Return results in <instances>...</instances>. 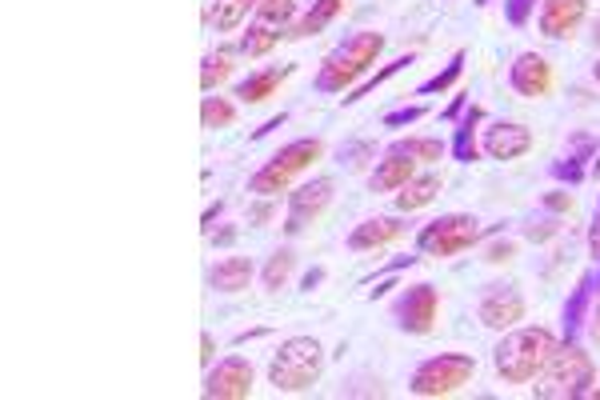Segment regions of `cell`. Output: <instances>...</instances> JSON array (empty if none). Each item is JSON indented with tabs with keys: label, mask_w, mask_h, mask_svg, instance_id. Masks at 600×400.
<instances>
[{
	"label": "cell",
	"mask_w": 600,
	"mask_h": 400,
	"mask_svg": "<svg viewBox=\"0 0 600 400\" xmlns=\"http://www.w3.org/2000/svg\"><path fill=\"white\" fill-rule=\"evenodd\" d=\"M557 333L545 325H516L508 333H501L493 348V369L505 385H533L540 377V369L548 365V357L557 352Z\"/></svg>",
	"instance_id": "cell-1"
},
{
	"label": "cell",
	"mask_w": 600,
	"mask_h": 400,
	"mask_svg": "<svg viewBox=\"0 0 600 400\" xmlns=\"http://www.w3.org/2000/svg\"><path fill=\"white\" fill-rule=\"evenodd\" d=\"M385 53V36L372 29H360L352 32L340 49H333V53L320 61V73H316V93H345V88H357L360 76L369 73L372 64H377V56Z\"/></svg>",
	"instance_id": "cell-2"
},
{
	"label": "cell",
	"mask_w": 600,
	"mask_h": 400,
	"mask_svg": "<svg viewBox=\"0 0 600 400\" xmlns=\"http://www.w3.org/2000/svg\"><path fill=\"white\" fill-rule=\"evenodd\" d=\"M597 380V365L577 340H565L557 345V352L548 357V365L540 369L537 385H533V397L540 400H580L585 389Z\"/></svg>",
	"instance_id": "cell-3"
},
{
	"label": "cell",
	"mask_w": 600,
	"mask_h": 400,
	"mask_svg": "<svg viewBox=\"0 0 600 400\" xmlns=\"http://www.w3.org/2000/svg\"><path fill=\"white\" fill-rule=\"evenodd\" d=\"M316 160H325V140L320 137L288 140L281 152H273V157L249 177V192H253V197H281V192L293 189L301 172L313 169Z\"/></svg>",
	"instance_id": "cell-4"
},
{
	"label": "cell",
	"mask_w": 600,
	"mask_h": 400,
	"mask_svg": "<svg viewBox=\"0 0 600 400\" xmlns=\"http://www.w3.org/2000/svg\"><path fill=\"white\" fill-rule=\"evenodd\" d=\"M325 372V348L316 337H288L269 360V385L285 397L308 392Z\"/></svg>",
	"instance_id": "cell-5"
},
{
	"label": "cell",
	"mask_w": 600,
	"mask_h": 400,
	"mask_svg": "<svg viewBox=\"0 0 600 400\" xmlns=\"http://www.w3.org/2000/svg\"><path fill=\"white\" fill-rule=\"evenodd\" d=\"M476 377V360L469 352H436V357L421 360L409 377V392L424 400H441L461 392L469 380Z\"/></svg>",
	"instance_id": "cell-6"
},
{
	"label": "cell",
	"mask_w": 600,
	"mask_h": 400,
	"mask_svg": "<svg viewBox=\"0 0 600 400\" xmlns=\"http://www.w3.org/2000/svg\"><path fill=\"white\" fill-rule=\"evenodd\" d=\"M481 236H485V224L476 221L473 212H444V217H436L417 232V253L449 261L456 253H469Z\"/></svg>",
	"instance_id": "cell-7"
},
{
	"label": "cell",
	"mask_w": 600,
	"mask_h": 400,
	"mask_svg": "<svg viewBox=\"0 0 600 400\" xmlns=\"http://www.w3.org/2000/svg\"><path fill=\"white\" fill-rule=\"evenodd\" d=\"M333 192H337L333 177H313V180H305V185L288 189V217H285V224H281L285 236H301L308 224L320 221L325 209L333 204Z\"/></svg>",
	"instance_id": "cell-8"
},
{
	"label": "cell",
	"mask_w": 600,
	"mask_h": 400,
	"mask_svg": "<svg viewBox=\"0 0 600 400\" xmlns=\"http://www.w3.org/2000/svg\"><path fill=\"white\" fill-rule=\"evenodd\" d=\"M436 316H441V293L432 285H412L392 301V320H397L400 333L409 337H429L436 328Z\"/></svg>",
	"instance_id": "cell-9"
},
{
	"label": "cell",
	"mask_w": 600,
	"mask_h": 400,
	"mask_svg": "<svg viewBox=\"0 0 600 400\" xmlns=\"http://www.w3.org/2000/svg\"><path fill=\"white\" fill-rule=\"evenodd\" d=\"M253 365L244 357H224L204 369V397L209 400H249L253 397Z\"/></svg>",
	"instance_id": "cell-10"
},
{
	"label": "cell",
	"mask_w": 600,
	"mask_h": 400,
	"mask_svg": "<svg viewBox=\"0 0 600 400\" xmlns=\"http://www.w3.org/2000/svg\"><path fill=\"white\" fill-rule=\"evenodd\" d=\"M508 85L525 101H545L557 88V73H552V64L545 56L528 49V53H516L513 64H508Z\"/></svg>",
	"instance_id": "cell-11"
},
{
	"label": "cell",
	"mask_w": 600,
	"mask_h": 400,
	"mask_svg": "<svg viewBox=\"0 0 600 400\" xmlns=\"http://www.w3.org/2000/svg\"><path fill=\"white\" fill-rule=\"evenodd\" d=\"M481 325L493 328V333H508L525 320V296L516 293L513 285H488L481 293V305H476Z\"/></svg>",
	"instance_id": "cell-12"
},
{
	"label": "cell",
	"mask_w": 600,
	"mask_h": 400,
	"mask_svg": "<svg viewBox=\"0 0 600 400\" xmlns=\"http://www.w3.org/2000/svg\"><path fill=\"white\" fill-rule=\"evenodd\" d=\"M481 148H485L488 160H520L533 148V128L520 125V120H493L488 128H481Z\"/></svg>",
	"instance_id": "cell-13"
},
{
	"label": "cell",
	"mask_w": 600,
	"mask_h": 400,
	"mask_svg": "<svg viewBox=\"0 0 600 400\" xmlns=\"http://www.w3.org/2000/svg\"><path fill=\"white\" fill-rule=\"evenodd\" d=\"M589 21V0H540V32L548 41H572Z\"/></svg>",
	"instance_id": "cell-14"
},
{
	"label": "cell",
	"mask_w": 600,
	"mask_h": 400,
	"mask_svg": "<svg viewBox=\"0 0 600 400\" xmlns=\"http://www.w3.org/2000/svg\"><path fill=\"white\" fill-rule=\"evenodd\" d=\"M404 232H409V224L400 221V212L397 217H365L357 229L348 232V249L352 253H380V249L397 244Z\"/></svg>",
	"instance_id": "cell-15"
},
{
	"label": "cell",
	"mask_w": 600,
	"mask_h": 400,
	"mask_svg": "<svg viewBox=\"0 0 600 400\" xmlns=\"http://www.w3.org/2000/svg\"><path fill=\"white\" fill-rule=\"evenodd\" d=\"M417 172H421L417 160L404 157V152H397V148H385V157H380L369 172V189L372 192H397V189H404Z\"/></svg>",
	"instance_id": "cell-16"
},
{
	"label": "cell",
	"mask_w": 600,
	"mask_h": 400,
	"mask_svg": "<svg viewBox=\"0 0 600 400\" xmlns=\"http://www.w3.org/2000/svg\"><path fill=\"white\" fill-rule=\"evenodd\" d=\"M481 125H485V105L464 108V116L456 120L453 145H449L453 160H461V165H476V160L485 157V148H481Z\"/></svg>",
	"instance_id": "cell-17"
},
{
	"label": "cell",
	"mask_w": 600,
	"mask_h": 400,
	"mask_svg": "<svg viewBox=\"0 0 600 400\" xmlns=\"http://www.w3.org/2000/svg\"><path fill=\"white\" fill-rule=\"evenodd\" d=\"M441 192H444V177H441V172L424 169V172H417V177H412L404 189L392 192V204H397L400 217H409V212L429 209V204L441 197Z\"/></svg>",
	"instance_id": "cell-18"
},
{
	"label": "cell",
	"mask_w": 600,
	"mask_h": 400,
	"mask_svg": "<svg viewBox=\"0 0 600 400\" xmlns=\"http://www.w3.org/2000/svg\"><path fill=\"white\" fill-rule=\"evenodd\" d=\"M253 276H256V264L249 261V256H221V261L209 269V288L221 296H236L253 285Z\"/></svg>",
	"instance_id": "cell-19"
},
{
	"label": "cell",
	"mask_w": 600,
	"mask_h": 400,
	"mask_svg": "<svg viewBox=\"0 0 600 400\" xmlns=\"http://www.w3.org/2000/svg\"><path fill=\"white\" fill-rule=\"evenodd\" d=\"M288 76H293V64H285V69H261V73L244 76L241 85L232 88V96H236L241 105H264V101H269L276 88L285 85Z\"/></svg>",
	"instance_id": "cell-20"
},
{
	"label": "cell",
	"mask_w": 600,
	"mask_h": 400,
	"mask_svg": "<svg viewBox=\"0 0 600 400\" xmlns=\"http://www.w3.org/2000/svg\"><path fill=\"white\" fill-rule=\"evenodd\" d=\"M597 140L589 137V133H577V137H572V145H569V152H565V157L560 160H552V177L557 180H569V185H580V180L589 177V165H585V160L589 157H597Z\"/></svg>",
	"instance_id": "cell-21"
},
{
	"label": "cell",
	"mask_w": 600,
	"mask_h": 400,
	"mask_svg": "<svg viewBox=\"0 0 600 400\" xmlns=\"http://www.w3.org/2000/svg\"><path fill=\"white\" fill-rule=\"evenodd\" d=\"M345 9H348V0H313V9L301 12V17L293 21V29H288V41H308V36H320V32L337 21Z\"/></svg>",
	"instance_id": "cell-22"
},
{
	"label": "cell",
	"mask_w": 600,
	"mask_h": 400,
	"mask_svg": "<svg viewBox=\"0 0 600 400\" xmlns=\"http://www.w3.org/2000/svg\"><path fill=\"white\" fill-rule=\"evenodd\" d=\"M288 36V29H276V24H269V21H249V29H244V36L236 41V53L241 56H249V61H256V56H269L276 49V44L285 41Z\"/></svg>",
	"instance_id": "cell-23"
},
{
	"label": "cell",
	"mask_w": 600,
	"mask_h": 400,
	"mask_svg": "<svg viewBox=\"0 0 600 400\" xmlns=\"http://www.w3.org/2000/svg\"><path fill=\"white\" fill-rule=\"evenodd\" d=\"M592 293H597V285H592V276L585 273L577 281V288L569 293V305H565V340H577V333L585 328V320H589Z\"/></svg>",
	"instance_id": "cell-24"
},
{
	"label": "cell",
	"mask_w": 600,
	"mask_h": 400,
	"mask_svg": "<svg viewBox=\"0 0 600 400\" xmlns=\"http://www.w3.org/2000/svg\"><path fill=\"white\" fill-rule=\"evenodd\" d=\"M389 148H397V152L412 157L421 169H432V165H436V160H444V152H449V145H444L441 137H397Z\"/></svg>",
	"instance_id": "cell-25"
},
{
	"label": "cell",
	"mask_w": 600,
	"mask_h": 400,
	"mask_svg": "<svg viewBox=\"0 0 600 400\" xmlns=\"http://www.w3.org/2000/svg\"><path fill=\"white\" fill-rule=\"evenodd\" d=\"M249 12H256V0H212L209 24L217 32H236L249 21Z\"/></svg>",
	"instance_id": "cell-26"
},
{
	"label": "cell",
	"mask_w": 600,
	"mask_h": 400,
	"mask_svg": "<svg viewBox=\"0 0 600 400\" xmlns=\"http://www.w3.org/2000/svg\"><path fill=\"white\" fill-rule=\"evenodd\" d=\"M296 273V249H276L273 256H269V264L261 269V285L264 293H281V288L288 285V276Z\"/></svg>",
	"instance_id": "cell-27"
},
{
	"label": "cell",
	"mask_w": 600,
	"mask_h": 400,
	"mask_svg": "<svg viewBox=\"0 0 600 400\" xmlns=\"http://www.w3.org/2000/svg\"><path fill=\"white\" fill-rule=\"evenodd\" d=\"M229 76H232V49H217V53L204 56V64H200V88L204 93H217Z\"/></svg>",
	"instance_id": "cell-28"
},
{
	"label": "cell",
	"mask_w": 600,
	"mask_h": 400,
	"mask_svg": "<svg viewBox=\"0 0 600 400\" xmlns=\"http://www.w3.org/2000/svg\"><path fill=\"white\" fill-rule=\"evenodd\" d=\"M409 64H412V53H409V56H397V61H389L385 69H377L372 76H365V81H360V85L352 88L348 96H340V101H345V105H357V101H365L369 93H377V88L385 85V81H392V76H397L400 69H409Z\"/></svg>",
	"instance_id": "cell-29"
},
{
	"label": "cell",
	"mask_w": 600,
	"mask_h": 400,
	"mask_svg": "<svg viewBox=\"0 0 600 400\" xmlns=\"http://www.w3.org/2000/svg\"><path fill=\"white\" fill-rule=\"evenodd\" d=\"M464 76V49H456L453 56H449V64H444L441 73L429 76L421 88H417V96H436V93H449V88H456V81Z\"/></svg>",
	"instance_id": "cell-30"
},
{
	"label": "cell",
	"mask_w": 600,
	"mask_h": 400,
	"mask_svg": "<svg viewBox=\"0 0 600 400\" xmlns=\"http://www.w3.org/2000/svg\"><path fill=\"white\" fill-rule=\"evenodd\" d=\"M236 120V105H232L229 96H204L200 101V125L204 128H229Z\"/></svg>",
	"instance_id": "cell-31"
},
{
	"label": "cell",
	"mask_w": 600,
	"mask_h": 400,
	"mask_svg": "<svg viewBox=\"0 0 600 400\" xmlns=\"http://www.w3.org/2000/svg\"><path fill=\"white\" fill-rule=\"evenodd\" d=\"M253 17H256V21L276 24V29H293V21H296V0H261Z\"/></svg>",
	"instance_id": "cell-32"
},
{
	"label": "cell",
	"mask_w": 600,
	"mask_h": 400,
	"mask_svg": "<svg viewBox=\"0 0 600 400\" xmlns=\"http://www.w3.org/2000/svg\"><path fill=\"white\" fill-rule=\"evenodd\" d=\"M516 253H520V244L508 241V236H496V241L485 244V261L488 264H508V261H516Z\"/></svg>",
	"instance_id": "cell-33"
},
{
	"label": "cell",
	"mask_w": 600,
	"mask_h": 400,
	"mask_svg": "<svg viewBox=\"0 0 600 400\" xmlns=\"http://www.w3.org/2000/svg\"><path fill=\"white\" fill-rule=\"evenodd\" d=\"M424 116H429V105H404V108H392V113L385 116V128L417 125V120H424Z\"/></svg>",
	"instance_id": "cell-34"
},
{
	"label": "cell",
	"mask_w": 600,
	"mask_h": 400,
	"mask_svg": "<svg viewBox=\"0 0 600 400\" xmlns=\"http://www.w3.org/2000/svg\"><path fill=\"white\" fill-rule=\"evenodd\" d=\"M533 12H537V0H505V21L513 29H525L533 21Z\"/></svg>",
	"instance_id": "cell-35"
},
{
	"label": "cell",
	"mask_w": 600,
	"mask_h": 400,
	"mask_svg": "<svg viewBox=\"0 0 600 400\" xmlns=\"http://www.w3.org/2000/svg\"><path fill=\"white\" fill-rule=\"evenodd\" d=\"M560 232V217H545V221H533V224H525V241H533V244H545V241H552Z\"/></svg>",
	"instance_id": "cell-36"
},
{
	"label": "cell",
	"mask_w": 600,
	"mask_h": 400,
	"mask_svg": "<svg viewBox=\"0 0 600 400\" xmlns=\"http://www.w3.org/2000/svg\"><path fill=\"white\" fill-rule=\"evenodd\" d=\"M540 204H545L552 217H565V212H572V204H577V200H572L569 189H552V192H545V197H540Z\"/></svg>",
	"instance_id": "cell-37"
},
{
	"label": "cell",
	"mask_w": 600,
	"mask_h": 400,
	"mask_svg": "<svg viewBox=\"0 0 600 400\" xmlns=\"http://www.w3.org/2000/svg\"><path fill=\"white\" fill-rule=\"evenodd\" d=\"M269 217H273V197H261L253 209H249V224H264Z\"/></svg>",
	"instance_id": "cell-38"
},
{
	"label": "cell",
	"mask_w": 600,
	"mask_h": 400,
	"mask_svg": "<svg viewBox=\"0 0 600 400\" xmlns=\"http://www.w3.org/2000/svg\"><path fill=\"white\" fill-rule=\"evenodd\" d=\"M589 256L600 261V200H597V212H592V224H589Z\"/></svg>",
	"instance_id": "cell-39"
},
{
	"label": "cell",
	"mask_w": 600,
	"mask_h": 400,
	"mask_svg": "<svg viewBox=\"0 0 600 400\" xmlns=\"http://www.w3.org/2000/svg\"><path fill=\"white\" fill-rule=\"evenodd\" d=\"M212 360H217V340H212V333H200V365L209 369Z\"/></svg>",
	"instance_id": "cell-40"
},
{
	"label": "cell",
	"mask_w": 600,
	"mask_h": 400,
	"mask_svg": "<svg viewBox=\"0 0 600 400\" xmlns=\"http://www.w3.org/2000/svg\"><path fill=\"white\" fill-rule=\"evenodd\" d=\"M209 241L221 244V249H229L232 241H236V229L232 224H221V229H209Z\"/></svg>",
	"instance_id": "cell-41"
},
{
	"label": "cell",
	"mask_w": 600,
	"mask_h": 400,
	"mask_svg": "<svg viewBox=\"0 0 600 400\" xmlns=\"http://www.w3.org/2000/svg\"><path fill=\"white\" fill-rule=\"evenodd\" d=\"M464 108H469V96H464V93H456V101H453V105L444 108V120H461V113H464Z\"/></svg>",
	"instance_id": "cell-42"
},
{
	"label": "cell",
	"mask_w": 600,
	"mask_h": 400,
	"mask_svg": "<svg viewBox=\"0 0 600 400\" xmlns=\"http://www.w3.org/2000/svg\"><path fill=\"white\" fill-rule=\"evenodd\" d=\"M320 281H325V269H313V273H308L305 281H301V293H313V288L320 285Z\"/></svg>",
	"instance_id": "cell-43"
},
{
	"label": "cell",
	"mask_w": 600,
	"mask_h": 400,
	"mask_svg": "<svg viewBox=\"0 0 600 400\" xmlns=\"http://www.w3.org/2000/svg\"><path fill=\"white\" fill-rule=\"evenodd\" d=\"M281 125H285V113H281V116H273V120H269V125H264V128H256V133H253V140L269 137V133H273V128H281Z\"/></svg>",
	"instance_id": "cell-44"
},
{
	"label": "cell",
	"mask_w": 600,
	"mask_h": 400,
	"mask_svg": "<svg viewBox=\"0 0 600 400\" xmlns=\"http://www.w3.org/2000/svg\"><path fill=\"white\" fill-rule=\"evenodd\" d=\"M589 337L600 345V301H597V308H592V316H589Z\"/></svg>",
	"instance_id": "cell-45"
},
{
	"label": "cell",
	"mask_w": 600,
	"mask_h": 400,
	"mask_svg": "<svg viewBox=\"0 0 600 400\" xmlns=\"http://www.w3.org/2000/svg\"><path fill=\"white\" fill-rule=\"evenodd\" d=\"M221 209H224L221 200H217V204H209V209H204V232L212 229V221H217V217H221Z\"/></svg>",
	"instance_id": "cell-46"
},
{
	"label": "cell",
	"mask_w": 600,
	"mask_h": 400,
	"mask_svg": "<svg viewBox=\"0 0 600 400\" xmlns=\"http://www.w3.org/2000/svg\"><path fill=\"white\" fill-rule=\"evenodd\" d=\"M589 172H592V177H600V148H597V157H592V165H589Z\"/></svg>",
	"instance_id": "cell-47"
},
{
	"label": "cell",
	"mask_w": 600,
	"mask_h": 400,
	"mask_svg": "<svg viewBox=\"0 0 600 400\" xmlns=\"http://www.w3.org/2000/svg\"><path fill=\"white\" fill-rule=\"evenodd\" d=\"M592 41H597V49H600V21L592 24Z\"/></svg>",
	"instance_id": "cell-48"
},
{
	"label": "cell",
	"mask_w": 600,
	"mask_h": 400,
	"mask_svg": "<svg viewBox=\"0 0 600 400\" xmlns=\"http://www.w3.org/2000/svg\"><path fill=\"white\" fill-rule=\"evenodd\" d=\"M592 76H597V85H600V61H597V64H592Z\"/></svg>",
	"instance_id": "cell-49"
},
{
	"label": "cell",
	"mask_w": 600,
	"mask_h": 400,
	"mask_svg": "<svg viewBox=\"0 0 600 400\" xmlns=\"http://www.w3.org/2000/svg\"><path fill=\"white\" fill-rule=\"evenodd\" d=\"M473 4H481V9H485V4H488V0H473Z\"/></svg>",
	"instance_id": "cell-50"
},
{
	"label": "cell",
	"mask_w": 600,
	"mask_h": 400,
	"mask_svg": "<svg viewBox=\"0 0 600 400\" xmlns=\"http://www.w3.org/2000/svg\"><path fill=\"white\" fill-rule=\"evenodd\" d=\"M256 4H261V0H256Z\"/></svg>",
	"instance_id": "cell-51"
}]
</instances>
